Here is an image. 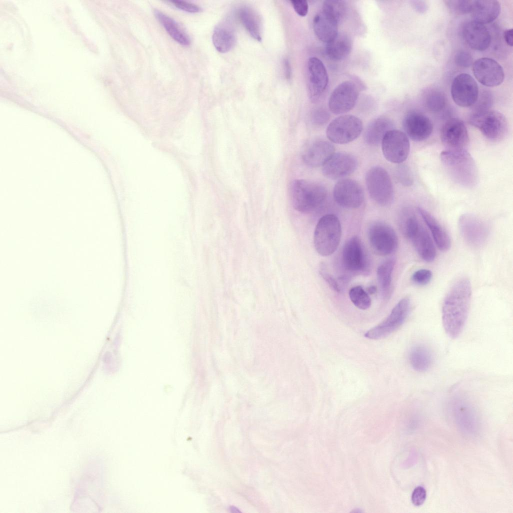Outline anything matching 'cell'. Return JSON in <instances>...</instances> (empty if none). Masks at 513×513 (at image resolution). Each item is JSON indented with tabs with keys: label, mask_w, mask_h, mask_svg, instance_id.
<instances>
[{
	"label": "cell",
	"mask_w": 513,
	"mask_h": 513,
	"mask_svg": "<svg viewBox=\"0 0 513 513\" xmlns=\"http://www.w3.org/2000/svg\"><path fill=\"white\" fill-rule=\"evenodd\" d=\"M341 235V225L337 216L332 214L324 215L318 221L314 231L316 251L322 256L332 254L339 245Z\"/></svg>",
	"instance_id": "277c9868"
},
{
	"label": "cell",
	"mask_w": 513,
	"mask_h": 513,
	"mask_svg": "<svg viewBox=\"0 0 513 513\" xmlns=\"http://www.w3.org/2000/svg\"><path fill=\"white\" fill-rule=\"evenodd\" d=\"M409 362L416 371L428 370L433 363V356L429 349L425 346L419 345L413 347L409 353Z\"/></svg>",
	"instance_id": "f546056e"
},
{
	"label": "cell",
	"mask_w": 513,
	"mask_h": 513,
	"mask_svg": "<svg viewBox=\"0 0 513 513\" xmlns=\"http://www.w3.org/2000/svg\"><path fill=\"white\" fill-rule=\"evenodd\" d=\"M455 64L460 68H468L473 64V58L471 55L465 50H460L455 55L454 58Z\"/></svg>",
	"instance_id": "ab89813d"
},
{
	"label": "cell",
	"mask_w": 513,
	"mask_h": 513,
	"mask_svg": "<svg viewBox=\"0 0 513 513\" xmlns=\"http://www.w3.org/2000/svg\"><path fill=\"white\" fill-rule=\"evenodd\" d=\"M395 264V260L390 259L381 264L377 270V280L385 297L389 293Z\"/></svg>",
	"instance_id": "d6a6232c"
},
{
	"label": "cell",
	"mask_w": 513,
	"mask_h": 513,
	"mask_svg": "<svg viewBox=\"0 0 513 513\" xmlns=\"http://www.w3.org/2000/svg\"><path fill=\"white\" fill-rule=\"evenodd\" d=\"M468 122L492 141H500L507 133L506 119L502 113L497 111H473Z\"/></svg>",
	"instance_id": "5b68a950"
},
{
	"label": "cell",
	"mask_w": 513,
	"mask_h": 513,
	"mask_svg": "<svg viewBox=\"0 0 513 513\" xmlns=\"http://www.w3.org/2000/svg\"><path fill=\"white\" fill-rule=\"evenodd\" d=\"M432 273L427 269H420L415 271L411 276L412 282L418 285H426L431 280Z\"/></svg>",
	"instance_id": "f35d334b"
},
{
	"label": "cell",
	"mask_w": 513,
	"mask_h": 513,
	"mask_svg": "<svg viewBox=\"0 0 513 513\" xmlns=\"http://www.w3.org/2000/svg\"><path fill=\"white\" fill-rule=\"evenodd\" d=\"M357 166V161L352 155L346 152L334 153L323 165L322 172L327 178L337 179L351 174Z\"/></svg>",
	"instance_id": "d6986e66"
},
{
	"label": "cell",
	"mask_w": 513,
	"mask_h": 513,
	"mask_svg": "<svg viewBox=\"0 0 513 513\" xmlns=\"http://www.w3.org/2000/svg\"><path fill=\"white\" fill-rule=\"evenodd\" d=\"M377 289L374 286H371L368 287L366 289V292L368 294H374L376 292Z\"/></svg>",
	"instance_id": "816d5d0a"
},
{
	"label": "cell",
	"mask_w": 513,
	"mask_h": 513,
	"mask_svg": "<svg viewBox=\"0 0 513 513\" xmlns=\"http://www.w3.org/2000/svg\"><path fill=\"white\" fill-rule=\"evenodd\" d=\"M458 226L463 239L473 247L483 244L488 235V227L481 219L472 214H464L459 219Z\"/></svg>",
	"instance_id": "9a60e30c"
},
{
	"label": "cell",
	"mask_w": 513,
	"mask_h": 513,
	"mask_svg": "<svg viewBox=\"0 0 513 513\" xmlns=\"http://www.w3.org/2000/svg\"><path fill=\"white\" fill-rule=\"evenodd\" d=\"M173 5L179 9L189 13H198L201 11V8L197 5L181 1H173L171 2Z\"/></svg>",
	"instance_id": "ee69618b"
},
{
	"label": "cell",
	"mask_w": 513,
	"mask_h": 513,
	"mask_svg": "<svg viewBox=\"0 0 513 513\" xmlns=\"http://www.w3.org/2000/svg\"><path fill=\"white\" fill-rule=\"evenodd\" d=\"M284 69L286 78L290 80L292 76V69L290 62L288 59H285L283 62Z\"/></svg>",
	"instance_id": "f907efd6"
},
{
	"label": "cell",
	"mask_w": 513,
	"mask_h": 513,
	"mask_svg": "<svg viewBox=\"0 0 513 513\" xmlns=\"http://www.w3.org/2000/svg\"><path fill=\"white\" fill-rule=\"evenodd\" d=\"M504 39L508 46L512 47L513 45V30L512 29H508L504 31L503 34Z\"/></svg>",
	"instance_id": "681fc988"
},
{
	"label": "cell",
	"mask_w": 513,
	"mask_h": 513,
	"mask_svg": "<svg viewBox=\"0 0 513 513\" xmlns=\"http://www.w3.org/2000/svg\"><path fill=\"white\" fill-rule=\"evenodd\" d=\"M212 42L216 50L219 53L229 52L235 43V33L231 28L224 25H218L212 35Z\"/></svg>",
	"instance_id": "f1b7e54d"
},
{
	"label": "cell",
	"mask_w": 513,
	"mask_h": 513,
	"mask_svg": "<svg viewBox=\"0 0 513 513\" xmlns=\"http://www.w3.org/2000/svg\"><path fill=\"white\" fill-rule=\"evenodd\" d=\"M426 497V491L425 489L421 486L416 487L413 490L411 501L415 506H420L425 501Z\"/></svg>",
	"instance_id": "7bdbcfd3"
},
{
	"label": "cell",
	"mask_w": 513,
	"mask_h": 513,
	"mask_svg": "<svg viewBox=\"0 0 513 513\" xmlns=\"http://www.w3.org/2000/svg\"><path fill=\"white\" fill-rule=\"evenodd\" d=\"M445 2L451 12L457 15H464L471 13L473 1L453 0Z\"/></svg>",
	"instance_id": "74e56055"
},
{
	"label": "cell",
	"mask_w": 513,
	"mask_h": 513,
	"mask_svg": "<svg viewBox=\"0 0 513 513\" xmlns=\"http://www.w3.org/2000/svg\"><path fill=\"white\" fill-rule=\"evenodd\" d=\"M451 95L454 103L460 107L473 106L479 95L477 84L469 74H459L452 81Z\"/></svg>",
	"instance_id": "8fae6325"
},
{
	"label": "cell",
	"mask_w": 513,
	"mask_h": 513,
	"mask_svg": "<svg viewBox=\"0 0 513 513\" xmlns=\"http://www.w3.org/2000/svg\"><path fill=\"white\" fill-rule=\"evenodd\" d=\"M329 113L323 108L315 110L312 114V122L317 126L323 125L329 120Z\"/></svg>",
	"instance_id": "60d3db41"
},
{
	"label": "cell",
	"mask_w": 513,
	"mask_h": 513,
	"mask_svg": "<svg viewBox=\"0 0 513 513\" xmlns=\"http://www.w3.org/2000/svg\"><path fill=\"white\" fill-rule=\"evenodd\" d=\"M412 3L415 10L418 13H424L427 10V5L424 1H413Z\"/></svg>",
	"instance_id": "c3c4849f"
},
{
	"label": "cell",
	"mask_w": 513,
	"mask_h": 513,
	"mask_svg": "<svg viewBox=\"0 0 513 513\" xmlns=\"http://www.w3.org/2000/svg\"><path fill=\"white\" fill-rule=\"evenodd\" d=\"M399 225L404 236L410 239L418 229L420 224L415 212L410 209H405L401 213Z\"/></svg>",
	"instance_id": "e575fe53"
},
{
	"label": "cell",
	"mask_w": 513,
	"mask_h": 513,
	"mask_svg": "<svg viewBox=\"0 0 513 513\" xmlns=\"http://www.w3.org/2000/svg\"><path fill=\"white\" fill-rule=\"evenodd\" d=\"M362 128V122L359 118L344 115L331 121L327 128L326 134L328 138L335 143L346 144L356 139Z\"/></svg>",
	"instance_id": "ba28073f"
},
{
	"label": "cell",
	"mask_w": 513,
	"mask_h": 513,
	"mask_svg": "<svg viewBox=\"0 0 513 513\" xmlns=\"http://www.w3.org/2000/svg\"><path fill=\"white\" fill-rule=\"evenodd\" d=\"M410 240L423 261L431 262L434 260L436 255L435 246L428 231L421 224Z\"/></svg>",
	"instance_id": "484cf974"
},
{
	"label": "cell",
	"mask_w": 513,
	"mask_h": 513,
	"mask_svg": "<svg viewBox=\"0 0 513 513\" xmlns=\"http://www.w3.org/2000/svg\"><path fill=\"white\" fill-rule=\"evenodd\" d=\"M154 14L169 35L175 41L185 46L190 44L188 36L175 21L158 10H154Z\"/></svg>",
	"instance_id": "4dcf8cb0"
},
{
	"label": "cell",
	"mask_w": 513,
	"mask_h": 513,
	"mask_svg": "<svg viewBox=\"0 0 513 513\" xmlns=\"http://www.w3.org/2000/svg\"><path fill=\"white\" fill-rule=\"evenodd\" d=\"M350 299L358 308L366 310L370 308L371 300L367 292L360 286L352 288L349 292Z\"/></svg>",
	"instance_id": "d590c367"
},
{
	"label": "cell",
	"mask_w": 513,
	"mask_h": 513,
	"mask_svg": "<svg viewBox=\"0 0 513 513\" xmlns=\"http://www.w3.org/2000/svg\"><path fill=\"white\" fill-rule=\"evenodd\" d=\"M410 309L409 298L402 299L392 309L388 317L382 323L368 330L364 336L370 339L383 338L397 330L405 321Z\"/></svg>",
	"instance_id": "9c48e42d"
},
{
	"label": "cell",
	"mask_w": 513,
	"mask_h": 513,
	"mask_svg": "<svg viewBox=\"0 0 513 513\" xmlns=\"http://www.w3.org/2000/svg\"><path fill=\"white\" fill-rule=\"evenodd\" d=\"M296 13L301 17L306 16L308 12L309 6L307 1L303 0L291 1Z\"/></svg>",
	"instance_id": "f6af8a7d"
},
{
	"label": "cell",
	"mask_w": 513,
	"mask_h": 513,
	"mask_svg": "<svg viewBox=\"0 0 513 513\" xmlns=\"http://www.w3.org/2000/svg\"><path fill=\"white\" fill-rule=\"evenodd\" d=\"M393 124L391 120L386 117H379L371 121L367 126L365 133L364 140L370 145H378L381 142L385 134L393 129Z\"/></svg>",
	"instance_id": "4316f807"
},
{
	"label": "cell",
	"mask_w": 513,
	"mask_h": 513,
	"mask_svg": "<svg viewBox=\"0 0 513 513\" xmlns=\"http://www.w3.org/2000/svg\"><path fill=\"white\" fill-rule=\"evenodd\" d=\"M425 106L432 112H439L445 107L446 97L440 89L432 88L427 89L423 94Z\"/></svg>",
	"instance_id": "836d02e7"
},
{
	"label": "cell",
	"mask_w": 513,
	"mask_h": 513,
	"mask_svg": "<svg viewBox=\"0 0 513 513\" xmlns=\"http://www.w3.org/2000/svg\"><path fill=\"white\" fill-rule=\"evenodd\" d=\"M403 126L406 135L415 141L427 139L433 131V125L424 114L417 111L408 112L403 120Z\"/></svg>",
	"instance_id": "ffe728a7"
},
{
	"label": "cell",
	"mask_w": 513,
	"mask_h": 513,
	"mask_svg": "<svg viewBox=\"0 0 513 513\" xmlns=\"http://www.w3.org/2000/svg\"><path fill=\"white\" fill-rule=\"evenodd\" d=\"M470 281L462 278L449 290L442 307V321L446 334L451 339L457 338L467 320L471 299Z\"/></svg>",
	"instance_id": "6da1fadb"
},
{
	"label": "cell",
	"mask_w": 513,
	"mask_h": 513,
	"mask_svg": "<svg viewBox=\"0 0 513 513\" xmlns=\"http://www.w3.org/2000/svg\"><path fill=\"white\" fill-rule=\"evenodd\" d=\"M381 144L384 157L391 162L401 163L408 157L410 143L408 136L401 131H389L384 136Z\"/></svg>",
	"instance_id": "30bf717a"
},
{
	"label": "cell",
	"mask_w": 513,
	"mask_h": 513,
	"mask_svg": "<svg viewBox=\"0 0 513 513\" xmlns=\"http://www.w3.org/2000/svg\"><path fill=\"white\" fill-rule=\"evenodd\" d=\"M339 23L333 15L322 9L313 19L314 33L320 41L328 43L338 34Z\"/></svg>",
	"instance_id": "603a6c76"
},
{
	"label": "cell",
	"mask_w": 513,
	"mask_h": 513,
	"mask_svg": "<svg viewBox=\"0 0 513 513\" xmlns=\"http://www.w3.org/2000/svg\"><path fill=\"white\" fill-rule=\"evenodd\" d=\"M342 262L345 269L354 273H366L369 262L360 238L354 236L346 241L342 251Z\"/></svg>",
	"instance_id": "7c38bea8"
},
{
	"label": "cell",
	"mask_w": 513,
	"mask_h": 513,
	"mask_svg": "<svg viewBox=\"0 0 513 513\" xmlns=\"http://www.w3.org/2000/svg\"><path fill=\"white\" fill-rule=\"evenodd\" d=\"M290 193L294 207L304 213L318 209L325 201L327 194L326 188L322 184L306 179L293 181Z\"/></svg>",
	"instance_id": "3957f363"
},
{
	"label": "cell",
	"mask_w": 513,
	"mask_h": 513,
	"mask_svg": "<svg viewBox=\"0 0 513 513\" xmlns=\"http://www.w3.org/2000/svg\"><path fill=\"white\" fill-rule=\"evenodd\" d=\"M307 87L309 99L317 102L326 90L329 82L326 68L321 60L309 58L307 63Z\"/></svg>",
	"instance_id": "5bb4252c"
},
{
	"label": "cell",
	"mask_w": 513,
	"mask_h": 513,
	"mask_svg": "<svg viewBox=\"0 0 513 513\" xmlns=\"http://www.w3.org/2000/svg\"><path fill=\"white\" fill-rule=\"evenodd\" d=\"M335 153L334 145L325 140H316L308 144L303 150L302 159L308 166H323Z\"/></svg>",
	"instance_id": "7402d4cb"
},
{
	"label": "cell",
	"mask_w": 513,
	"mask_h": 513,
	"mask_svg": "<svg viewBox=\"0 0 513 513\" xmlns=\"http://www.w3.org/2000/svg\"><path fill=\"white\" fill-rule=\"evenodd\" d=\"M500 11V5L495 0L473 1L470 13L472 21L482 24H488L495 20Z\"/></svg>",
	"instance_id": "cb8c5ba5"
},
{
	"label": "cell",
	"mask_w": 513,
	"mask_h": 513,
	"mask_svg": "<svg viewBox=\"0 0 513 513\" xmlns=\"http://www.w3.org/2000/svg\"><path fill=\"white\" fill-rule=\"evenodd\" d=\"M462 36L466 44L472 50L483 51L490 46V33L482 24L471 21L465 23L462 28Z\"/></svg>",
	"instance_id": "44dd1931"
},
{
	"label": "cell",
	"mask_w": 513,
	"mask_h": 513,
	"mask_svg": "<svg viewBox=\"0 0 513 513\" xmlns=\"http://www.w3.org/2000/svg\"><path fill=\"white\" fill-rule=\"evenodd\" d=\"M367 234L370 246L378 255H388L398 247V239L395 230L385 222L372 223L368 227Z\"/></svg>",
	"instance_id": "52a82bcc"
},
{
	"label": "cell",
	"mask_w": 513,
	"mask_h": 513,
	"mask_svg": "<svg viewBox=\"0 0 513 513\" xmlns=\"http://www.w3.org/2000/svg\"><path fill=\"white\" fill-rule=\"evenodd\" d=\"M358 96L355 84L350 81H344L338 85L330 95L329 108L334 114L345 113L353 108Z\"/></svg>",
	"instance_id": "4fadbf2b"
},
{
	"label": "cell",
	"mask_w": 513,
	"mask_h": 513,
	"mask_svg": "<svg viewBox=\"0 0 513 513\" xmlns=\"http://www.w3.org/2000/svg\"><path fill=\"white\" fill-rule=\"evenodd\" d=\"M440 138L447 150H465L469 142L467 128L464 122L456 118L447 120L442 125Z\"/></svg>",
	"instance_id": "2e32d148"
},
{
	"label": "cell",
	"mask_w": 513,
	"mask_h": 513,
	"mask_svg": "<svg viewBox=\"0 0 513 513\" xmlns=\"http://www.w3.org/2000/svg\"><path fill=\"white\" fill-rule=\"evenodd\" d=\"M475 110L473 111H481L489 110L491 103V96L487 92H483L480 96H479L475 103Z\"/></svg>",
	"instance_id": "b9f144b4"
},
{
	"label": "cell",
	"mask_w": 513,
	"mask_h": 513,
	"mask_svg": "<svg viewBox=\"0 0 513 513\" xmlns=\"http://www.w3.org/2000/svg\"><path fill=\"white\" fill-rule=\"evenodd\" d=\"M472 72L478 82L486 87L497 86L503 82L504 78L502 67L489 58H481L474 61Z\"/></svg>",
	"instance_id": "ac0fdd59"
},
{
	"label": "cell",
	"mask_w": 513,
	"mask_h": 513,
	"mask_svg": "<svg viewBox=\"0 0 513 513\" xmlns=\"http://www.w3.org/2000/svg\"><path fill=\"white\" fill-rule=\"evenodd\" d=\"M320 274L323 278L330 285V286L337 292H340V287L336 280L330 274L324 271L320 272Z\"/></svg>",
	"instance_id": "7dc6e473"
},
{
	"label": "cell",
	"mask_w": 513,
	"mask_h": 513,
	"mask_svg": "<svg viewBox=\"0 0 513 513\" xmlns=\"http://www.w3.org/2000/svg\"><path fill=\"white\" fill-rule=\"evenodd\" d=\"M322 9L333 15L340 22L346 14L347 7L344 1L328 0L324 2Z\"/></svg>",
	"instance_id": "8d00e7d4"
},
{
	"label": "cell",
	"mask_w": 513,
	"mask_h": 513,
	"mask_svg": "<svg viewBox=\"0 0 513 513\" xmlns=\"http://www.w3.org/2000/svg\"><path fill=\"white\" fill-rule=\"evenodd\" d=\"M241 24L249 35L258 41H262L261 24L256 13L248 7H242L238 12Z\"/></svg>",
	"instance_id": "1f68e13d"
},
{
	"label": "cell",
	"mask_w": 513,
	"mask_h": 513,
	"mask_svg": "<svg viewBox=\"0 0 513 513\" xmlns=\"http://www.w3.org/2000/svg\"><path fill=\"white\" fill-rule=\"evenodd\" d=\"M353 47V42L350 37L346 33H338L331 41L327 43L326 53L328 57L334 61L345 59L350 53Z\"/></svg>",
	"instance_id": "83f0119b"
},
{
	"label": "cell",
	"mask_w": 513,
	"mask_h": 513,
	"mask_svg": "<svg viewBox=\"0 0 513 513\" xmlns=\"http://www.w3.org/2000/svg\"><path fill=\"white\" fill-rule=\"evenodd\" d=\"M333 196L336 202L346 208L360 207L364 200V191L360 184L350 179H342L334 186Z\"/></svg>",
	"instance_id": "e0dca14e"
},
{
	"label": "cell",
	"mask_w": 513,
	"mask_h": 513,
	"mask_svg": "<svg viewBox=\"0 0 513 513\" xmlns=\"http://www.w3.org/2000/svg\"><path fill=\"white\" fill-rule=\"evenodd\" d=\"M417 211L429 228L438 248L442 251L449 249L451 245V239L445 229L436 219L426 210L419 207L417 208Z\"/></svg>",
	"instance_id": "d4e9b609"
},
{
	"label": "cell",
	"mask_w": 513,
	"mask_h": 513,
	"mask_svg": "<svg viewBox=\"0 0 513 513\" xmlns=\"http://www.w3.org/2000/svg\"><path fill=\"white\" fill-rule=\"evenodd\" d=\"M367 188L371 198L377 204L386 206L392 201L393 187L390 176L385 169L374 166L365 176Z\"/></svg>",
	"instance_id": "8992f818"
},
{
	"label": "cell",
	"mask_w": 513,
	"mask_h": 513,
	"mask_svg": "<svg viewBox=\"0 0 513 513\" xmlns=\"http://www.w3.org/2000/svg\"><path fill=\"white\" fill-rule=\"evenodd\" d=\"M400 166L397 170L398 179L404 184L409 185L412 182L410 172L406 166L404 165Z\"/></svg>",
	"instance_id": "bcb514c9"
},
{
	"label": "cell",
	"mask_w": 513,
	"mask_h": 513,
	"mask_svg": "<svg viewBox=\"0 0 513 513\" xmlns=\"http://www.w3.org/2000/svg\"><path fill=\"white\" fill-rule=\"evenodd\" d=\"M440 158L455 182L467 187L475 184L477 178L476 166L473 158L465 149L443 151L440 153Z\"/></svg>",
	"instance_id": "7a4b0ae2"
}]
</instances>
